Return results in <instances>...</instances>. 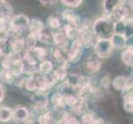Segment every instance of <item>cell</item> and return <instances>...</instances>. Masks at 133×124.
<instances>
[{"label":"cell","mask_w":133,"mask_h":124,"mask_svg":"<svg viewBox=\"0 0 133 124\" xmlns=\"http://www.w3.org/2000/svg\"><path fill=\"white\" fill-rule=\"evenodd\" d=\"M61 16L63 20L66 21L68 23L72 24L75 27H78L80 25V17L76 14L75 12H73L72 10H70V9H65L64 10L63 12L61 13Z\"/></svg>","instance_id":"8fae6325"},{"label":"cell","mask_w":133,"mask_h":124,"mask_svg":"<svg viewBox=\"0 0 133 124\" xmlns=\"http://www.w3.org/2000/svg\"><path fill=\"white\" fill-rule=\"evenodd\" d=\"M41 2V3H42L43 5H51L53 4L55 2H56V0H39Z\"/></svg>","instance_id":"ab89813d"},{"label":"cell","mask_w":133,"mask_h":124,"mask_svg":"<svg viewBox=\"0 0 133 124\" xmlns=\"http://www.w3.org/2000/svg\"><path fill=\"white\" fill-rule=\"evenodd\" d=\"M38 120L41 124H55L51 111H47L41 114Z\"/></svg>","instance_id":"1f68e13d"},{"label":"cell","mask_w":133,"mask_h":124,"mask_svg":"<svg viewBox=\"0 0 133 124\" xmlns=\"http://www.w3.org/2000/svg\"><path fill=\"white\" fill-rule=\"evenodd\" d=\"M0 10H1L3 15L4 17H12V8L11 4L9 3L7 0H2L0 3Z\"/></svg>","instance_id":"f1b7e54d"},{"label":"cell","mask_w":133,"mask_h":124,"mask_svg":"<svg viewBox=\"0 0 133 124\" xmlns=\"http://www.w3.org/2000/svg\"><path fill=\"white\" fill-rule=\"evenodd\" d=\"M122 61L126 65L133 67V47H127V49L122 54Z\"/></svg>","instance_id":"83f0119b"},{"label":"cell","mask_w":133,"mask_h":124,"mask_svg":"<svg viewBox=\"0 0 133 124\" xmlns=\"http://www.w3.org/2000/svg\"><path fill=\"white\" fill-rule=\"evenodd\" d=\"M24 40L26 49H32L36 47V42H37V36L32 33H29Z\"/></svg>","instance_id":"d6a6232c"},{"label":"cell","mask_w":133,"mask_h":124,"mask_svg":"<svg viewBox=\"0 0 133 124\" xmlns=\"http://www.w3.org/2000/svg\"><path fill=\"white\" fill-rule=\"evenodd\" d=\"M91 124H104V122L102 118H95V120L92 122Z\"/></svg>","instance_id":"7bdbcfd3"},{"label":"cell","mask_w":133,"mask_h":124,"mask_svg":"<svg viewBox=\"0 0 133 124\" xmlns=\"http://www.w3.org/2000/svg\"><path fill=\"white\" fill-rule=\"evenodd\" d=\"M101 66H102V61L100 58H98L96 55L91 56L86 62V70L90 74H94L100 70Z\"/></svg>","instance_id":"7c38bea8"},{"label":"cell","mask_w":133,"mask_h":124,"mask_svg":"<svg viewBox=\"0 0 133 124\" xmlns=\"http://www.w3.org/2000/svg\"><path fill=\"white\" fill-rule=\"evenodd\" d=\"M36 86H37V90L36 91L43 92V93H45L46 91L53 88L56 83L50 76L49 77L47 75H43L41 74L36 75Z\"/></svg>","instance_id":"8992f818"},{"label":"cell","mask_w":133,"mask_h":124,"mask_svg":"<svg viewBox=\"0 0 133 124\" xmlns=\"http://www.w3.org/2000/svg\"><path fill=\"white\" fill-rule=\"evenodd\" d=\"M104 124H111V123H104Z\"/></svg>","instance_id":"f6af8a7d"},{"label":"cell","mask_w":133,"mask_h":124,"mask_svg":"<svg viewBox=\"0 0 133 124\" xmlns=\"http://www.w3.org/2000/svg\"><path fill=\"white\" fill-rule=\"evenodd\" d=\"M11 42V56L13 57L15 56H19L26 50L25 40L22 38H16V39H9Z\"/></svg>","instance_id":"30bf717a"},{"label":"cell","mask_w":133,"mask_h":124,"mask_svg":"<svg viewBox=\"0 0 133 124\" xmlns=\"http://www.w3.org/2000/svg\"><path fill=\"white\" fill-rule=\"evenodd\" d=\"M37 40L44 45H50L53 43V36L50 31L45 30L44 28L37 35Z\"/></svg>","instance_id":"44dd1931"},{"label":"cell","mask_w":133,"mask_h":124,"mask_svg":"<svg viewBox=\"0 0 133 124\" xmlns=\"http://www.w3.org/2000/svg\"><path fill=\"white\" fill-rule=\"evenodd\" d=\"M63 98H64V102H65V107H69L70 108L74 107L78 103V101H79V99H78L77 95H75L74 94H65V95H63Z\"/></svg>","instance_id":"4dcf8cb0"},{"label":"cell","mask_w":133,"mask_h":124,"mask_svg":"<svg viewBox=\"0 0 133 124\" xmlns=\"http://www.w3.org/2000/svg\"><path fill=\"white\" fill-rule=\"evenodd\" d=\"M84 47L80 43L79 40H74L71 45L70 49L69 50V61L72 63H76L79 61V59L83 54Z\"/></svg>","instance_id":"52a82bcc"},{"label":"cell","mask_w":133,"mask_h":124,"mask_svg":"<svg viewBox=\"0 0 133 124\" xmlns=\"http://www.w3.org/2000/svg\"><path fill=\"white\" fill-rule=\"evenodd\" d=\"M1 2H2V0H0V3H1Z\"/></svg>","instance_id":"bcb514c9"},{"label":"cell","mask_w":133,"mask_h":124,"mask_svg":"<svg viewBox=\"0 0 133 124\" xmlns=\"http://www.w3.org/2000/svg\"><path fill=\"white\" fill-rule=\"evenodd\" d=\"M65 6L69 8H77L83 2V0H61Z\"/></svg>","instance_id":"8d00e7d4"},{"label":"cell","mask_w":133,"mask_h":124,"mask_svg":"<svg viewBox=\"0 0 133 124\" xmlns=\"http://www.w3.org/2000/svg\"><path fill=\"white\" fill-rule=\"evenodd\" d=\"M112 87L117 91H123L128 84V80L126 77L117 76L112 81Z\"/></svg>","instance_id":"ffe728a7"},{"label":"cell","mask_w":133,"mask_h":124,"mask_svg":"<svg viewBox=\"0 0 133 124\" xmlns=\"http://www.w3.org/2000/svg\"><path fill=\"white\" fill-rule=\"evenodd\" d=\"M87 106H88L87 101L79 99L78 103L75 105L74 107L71 108V110H72L73 113L76 114V115H78V116H81L83 113L87 112Z\"/></svg>","instance_id":"484cf974"},{"label":"cell","mask_w":133,"mask_h":124,"mask_svg":"<svg viewBox=\"0 0 133 124\" xmlns=\"http://www.w3.org/2000/svg\"><path fill=\"white\" fill-rule=\"evenodd\" d=\"M114 33L123 35L126 37L133 35V22L129 20H118L114 22Z\"/></svg>","instance_id":"277c9868"},{"label":"cell","mask_w":133,"mask_h":124,"mask_svg":"<svg viewBox=\"0 0 133 124\" xmlns=\"http://www.w3.org/2000/svg\"><path fill=\"white\" fill-rule=\"evenodd\" d=\"M13 113L12 109L9 107L3 106L0 107V122H8L12 120Z\"/></svg>","instance_id":"d6986e66"},{"label":"cell","mask_w":133,"mask_h":124,"mask_svg":"<svg viewBox=\"0 0 133 124\" xmlns=\"http://www.w3.org/2000/svg\"><path fill=\"white\" fill-rule=\"evenodd\" d=\"M24 87L27 91L30 92H35L37 90V86H36V75H30L28 77L26 78Z\"/></svg>","instance_id":"4316f807"},{"label":"cell","mask_w":133,"mask_h":124,"mask_svg":"<svg viewBox=\"0 0 133 124\" xmlns=\"http://www.w3.org/2000/svg\"><path fill=\"white\" fill-rule=\"evenodd\" d=\"M94 93V88L91 84L77 89V97L80 100L88 101L92 97Z\"/></svg>","instance_id":"2e32d148"},{"label":"cell","mask_w":133,"mask_h":124,"mask_svg":"<svg viewBox=\"0 0 133 124\" xmlns=\"http://www.w3.org/2000/svg\"><path fill=\"white\" fill-rule=\"evenodd\" d=\"M96 36H94L93 30H92V26L87 24L86 22L81 24L78 27V36L77 40L80 41L84 47L89 48L95 44L96 42Z\"/></svg>","instance_id":"7a4b0ae2"},{"label":"cell","mask_w":133,"mask_h":124,"mask_svg":"<svg viewBox=\"0 0 133 124\" xmlns=\"http://www.w3.org/2000/svg\"><path fill=\"white\" fill-rule=\"evenodd\" d=\"M31 101L33 103L34 109L38 113H45L48 107V98L46 94L43 92L36 91L32 97H31Z\"/></svg>","instance_id":"5b68a950"},{"label":"cell","mask_w":133,"mask_h":124,"mask_svg":"<svg viewBox=\"0 0 133 124\" xmlns=\"http://www.w3.org/2000/svg\"><path fill=\"white\" fill-rule=\"evenodd\" d=\"M4 96H5V93H4V89L3 88V86L0 84V103L3 102V100L4 99Z\"/></svg>","instance_id":"b9f144b4"},{"label":"cell","mask_w":133,"mask_h":124,"mask_svg":"<svg viewBox=\"0 0 133 124\" xmlns=\"http://www.w3.org/2000/svg\"><path fill=\"white\" fill-rule=\"evenodd\" d=\"M52 70H53V63L50 61L45 60V61L40 62L38 66V72L41 75H47L50 73H51Z\"/></svg>","instance_id":"7402d4cb"},{"label":"cell","mask_w":133,"mask_h":124,"mask_svg":"<svg viewBox=\"0 0 133 124\" xmlns=\"http://www.w3.org/2000/svg\"><path fill=\"white\" fill-rule=\"evenodd\" d=\"M6 45H7V41L0 40V54H4L6 50Z\"/></svg>","instance_id":"f35d334b"},{"label":"cell","mask_w":133,"mask_h":124,"mask_svg":"<svg viewBox=\"0 0 133 124\" xmlns=\"http://www.w3.org/2000/svg\"><path fill=\"white\" fill-rule=\"evenodd\" d=\"M3 17H5L3 15V13H2V12H1V10H0V19H2V18H3Z\"/></svg>","instance_id":"ee69618b"},{"label":"cell","mask_w":133,"mask_h":124,"mask_svg":"<svg viewBox=\"0 0 133 124\" xmlns=\"http://www.w3.org/2000/svg\"><path fill=\"white\" fill-rule=\"evenodd\" d=\"M96 118L95 114L91 112H85L81 115L80 124H91Z\"/></svg>","instance_id":"836d02e7"},{"label":"cell","mask_w":133,"mask_h":124,"mask_svg":"<svg viewBox=\"0 0 133 124\" xmlns=\"http://www.w3.org/2000/svg\"><path fill=\"white\" fill-rule=\"evenodd\" d=\"M44 28H45V27H44L43 22L40 19L33 18V19L30 20L29 26H28V29H29L30 33H32L34 35L37 36Z\"/></svg>","instance_id":"e0dca14e"},{"label":"cell","mask_w":133,"mask_h":124,"mask_svg":"<svg viewBox=\"0 0 133 124\" xmlns=\"http://www.w3.org/2000/svg\"><path fill=\"white\" fill-rule=\"evenodd\" d=\"M100 84L104 89H109L110 86L112 84V80H111L110 75H104L100 80Z\"/></svg>","instance_id":"74e56055"},{"label":"cell","mask_w":133,"mask_h":124,"mask_svg":"<svg viewBox=\"0 0 133 124\" xmlns=\"http://www.w3.org/2000/svg\"><path fill=\"white\" fill-rule=\"evenodd\" d=\"M123 105L126 111L133 113V93H124Z\"/></svg>","instance_id":"f546056e"},{"label":"cell","mask_w":133,"mask_h":124,"mask_svg":"<svg viewBox=\"0 0 133 124\" xmlns=\"http://www.w3.org/2000/svg\"><path fill=\"white\" fill-rule=\"evenodd\" d=\"M27 124H41L38 118H31V119H27L26 121Z\"/></svg>","instance_id":"60d3db41"},{"label":"cell","mask_w":133,"mask_h":124,"mask_svg":"<svg viewBox=\"0 0 133 124\" xmlns=\"http://www.w3.org/2000/svg\"><path fill=\"white\" fill-rule=\"evenodd\" d=\"M32 50V53L34 55L35 58L36 59L39 63L42 62L45 60H46L47 56V50L44 47H35L34 48L31 49Z\"/></svg>","instance_id":"d4e9b609"},{"label":"cell","mask_w":133,"mask_h":124,"mask_svg":"<svg viewBox=\"0 0 133 124\" xmlns=\"http://www.w3.org/2000/svg\"><path fill=\"white\" fill-rule=\"evenodd\" d=\"M67 66H59L56 69H55L51 71V75L50 77L56 81V82H61L65 80L66 77L68 75L67 74Z\"/></svg>","instance_id":"5bb4252c"},{"label":"cell","mask_w":133,"mask_h":124,"mask_svg":"<svg viewBox=\"0 0 133 124\" xmlns=\"http://www.w3.org/2000/svg\"><path fill=\"white\" fill-rule=\"evenodd\" d=\"M91 85V79L88 76H84V75H79V79H78L77 82V89H79L83 87H86Z\"/></svg>","instance_id":"d590c367"},{"label":"cell","mask_w":133,"mask_h":124,"mask_svg":"<svg viewBox=\"0 0 133 124\" xmlns=\"http://www.w3.org/2000/svg\"><path fill=\"white\" fill-rule=\"evenodd\" d=\"M13 113V120L19 122H26L27 119L29 118V111L23 105H17V106L12 109Z\"/></svg>","instance_id":"ba28073f"},{"label":"cell","mask_w":133,"mask_h":124,"mask_svg":"<svg viewBox=\"0 0 133 124\" xmlns=\"http://www.w3.org/2000/svg\"><path fill=\"white\" fill-rule=\"evenodd\" d=\"M114 21L110 17H99L96 19L92 30L97 39H110L114 34Z\"/></svg>","instance_id":"6da1fadb"},{"label":"cell","mask_w":133,"mask_h":124,"mask_svg":"<svg viewBox=\"0 0 133 124\" xmlns=\"http://www.w3.org/2000/svg\"><path fill=\"white\" fill-rule=\"evenodd\" d=\"M110 41H111L113 48L123 49V48L127 47V45H126V43H127V37L123 36V35L114 33L112 36V37L110 38Z\"/></svg>","instance_id":"9a60e30c"},{"label":"cell","mask_w":133,"mask_h":124,"mask_svg":"<svg viewBox=\"0 0 133 124\" xmlns=\"http://www.w3.org/2000/svg\"><path fill=\"white\" fill-rule=\"evenodd\" d=\"M59 124H80V121L73 114L66 113L65 118Z\"/></svg>","instance_id":"e575fe53"},{"label":"cell","mask_w":133,"mask_h":124,"mask_svg":"<svg viewBox=\"0 0 133 124\" xmlns=\"http://www.w3.org/2000/svg\"><path fill=\"white\" fill-rule=\"evenodd\" d=\"M51 103L53 105L54 108L56 109H65V105L64 102L63 95L57 92V93L54 94L51 97Z\"/></svg>","instance_id":"603a6c76"},{"label":"cell","mask_w":133,"mask_h":124,"mask_svg":"<svg viewBox=\"0 0 133 124\" xmlns=\"http://www.w3.org/2000/svg\"><path fill=\"white\" fill-rule=\"evenodd\" d=\"M94 45L95 55L100 59H106L109 57L113 50L110 39H97Z\"/></svg>","instance_id":"3957f363"},{"label":"cell","mask_w":133,"mask_h":124,"mask_svg":"<svg viewBox=\"0 0 133 124\" xmlns=\"http://www.w3.org/2000/svg\"><path fill=\"white\" fill-rule=\"evenodd\" d=\"M53 36V44L58 48H65L68 45V39L62 31H56L52 34Z\"/></svg>","instance_id":"4fadbf2b"},{"label":"cell","mask_w":133,"mask_h":124,"mask_svg":"<svg viewBox=\"0 0 133 124\" xmlns=\"http://www.w3.org/2000/svg\"><path fill=\"white\" fill-rule=\"evenodd\" d=\"M61 19H63L61 15H51L47 19V25L53 30H58L61 27Z\"/></svg>","instance_id":"cb8c5ba5"},{"label":"cell","mask_w":133,"mask_h":124,"mask_svg":"<svg viewBox=\"0 0 133 124\" xmlns=\"http://www.w3.org/2000/svg\"><path fill=\"white\" fill-rule=\"evenodd\" d=\"M62 31L64 32V34L65 35L68 40L74 41L77 38V36H78V27H75L70 23H67L65 25H64Z\"/></svg>","instance_id":"ac0fdd59"},{"label":"cell","mask_w":133,"mask_h":124,"mask_svg":"<svg viewBox=\"0 0 133 124\" xmlns=\"http://www.w3.org/2000/svg\"><path fill=\"white\" fill-rule=\"evenodd\" d=\"M123 3V0H104L103 10L108 17H111L114 12L120 8Z\"/></svg>","instance_id":"9c48e42d"}]
</instances>
